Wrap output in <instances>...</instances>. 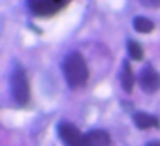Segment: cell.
<instances>
[{"mask_svg": "<svg viewBox=\"0 0 160 146\" xmlns=\"http://www.w3.org/2000/svg\"><path fill=\"white\" fill-rule=\"evenodd\" d=\"M64 76H66V81L71 88H79L83 86L84 83L88 81V66L84 62L83 55L79 52H72L66 57L64 60Z\"/></svg>", "mask_w": 160, "mask_h": 146, "instance_id": "1", "label": "cell"}, {"mask_svg": "<svg viewBox=\"0 0 160 146\" xmlns=\"http://www.w3.org/2000/svg\"><path fill=\"white\" fill-rule=\"evenodd\" d=\"M11 88H12V96L18 101V105L24 107L29 101V81L22 67H16V71L11 76Z\"/></svg>", "mask_w": 160, "mask_h": 146, "instance_id": "2", "label": "cell"}, {"mask_svg": "<svg viewBox=\"0 0 160 146\" xmlns=\"http://www.w3.org/2000/svg\"><path fill=\"white\" fill-rule=\"evenodd\" d=\"M67 5H69L67 0H31V2H28V9L31 11V14L38 16V17L55 16Z\"/></svg>", "mask_w": 160, "mask_h": 146, "instance_id": "3", "label": "cell"}, {"mask_svg": "<svg viewBox=\"0 0 160 146\" xmlns=\"http://www.w3.org/2000/svg\"><path fill=\"white\" fill-rule=\"evenodd\" d=\"M59 136L66 146H84V138L86 134L79 131L71 122H60L59 124Z\"/></svg>", "mask_w": 160, "mask_h": 146, "instance_id": "4", "label": "cell"}, {"mask_svg": "<svg viewBox=\"0 0 160 146\" xmlns=\"http://www.w3.org/2000/svg\"><path fill=\"white\" fill-rule=\"evenodd\" d=\"M138 84L145 93H157L160 90V74L153 67H143L138 74Z\"/></svg>", "mask_w": 160, "mask_h": 146, "instance_id": "5", "label": "cell"}, {"mask_svg": "<svg viewBox=\"0 0 160 146\" xmlns=\"http://www.w3.org/2000/svg\"><path fill=\"white\" fill-rule=\"evenodd\" d=\"M110 144V136L107 131L95 129V131L86 132L84 138V146H108Z\"/></svg>", "mask_w": 160, "mask_h": 146, "instance_id": "6", "label": "cell"}, {"mask_svg": "<svg viewBox=\"0 0 160 146\" xmlns=\"http://www.w3.org/2000/svg\"><path fill=\"white\" fill-rule=\"evenodd\" d=\"M134 74H132V69H131V64L129 60H124L122 62V71H121V84L124 88L126 93H131L132 88H134Z\"/></svg>", "mask_w": 160, "mask_h": 146, "instance_id": "7", "label": "cell"}, {"mask_svg": "<svg viewBox=\"0 0 160 146\" xmlns=\"http://www.w3.org/2000/svg\"><path fill=\"white\" fill-rule=\"evenodd\" d=\"M132 120H134V125L138 129H150V127H158L160 125L158 119H157L155 115L145 114V112H138V114H134Z\"/></svg>", "mask_w": 160, "mask_h": 146, "instance_id": "8", "label": "cell"}, {"mask_svg": "<svg viewBox=\"0 0 160 146\" xmlns=\"http://www.w3.org/2000/svg\"><path fill=\"white\" fill-rule=\"evenodd\" d=\"M132 28H134L138 33H152L153 28H155V24H153V21H150L148 17L139 16V17H134V21H132Z\"/></svg>", "mask_w": 160, "mask_h": 146, "instance_id": "9", "label": "cell"}, {"mask_svg": "<svg viewBox=\"0 0 160 146\" xmlns=\"http://www.w3.org/2000/svg\"><path fill=\"white\" fill-rule=\"evenodd\" d=\"M128 52H129V57L132 60H141L143 59V46L139 45L138 41L134 40H129L128 41Z\"/></svg>", "mask_w": 160, "mask_h": 146, "instance_id": "10", "label": "cell"}, {"mask_svg": "<svg viewBox=\"0 0 160 146\" xmlns=\"http://www.w3.org/2000/svg\"><path fill=\"white\" fill-rule=\"evenodd\" d=\"M146 146H160V141H152V143H148Z\"/></svg>", "mask_w": 160, "mask_h": 146, "instance_id": "11", "label": "cell"}]
</instances>
